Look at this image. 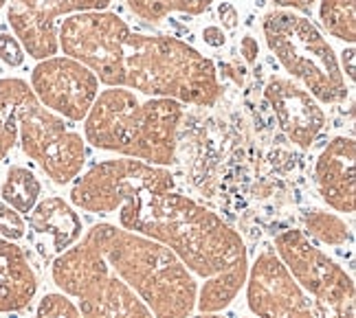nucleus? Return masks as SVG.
<instances>
[{"instance_id": "obj_1", "label": "nucleus", "mask_w": 356, "mask_h": 318, "mask_svg": "<svg viewBox=\"0 0 356 318\" xmlns=\"http://www.w3.org/2000/svg\"><path fill=\"white\" fill-rule=\"evenodd\" d=\"M58 42L66 58L88 66L108 88L202 108L222 94L213 62L200 51L178 37L136 33L113 11L68 16L58 29Z\"/></svg>"}, {"instance_id": "obj_2", "label": "nucleus", "mask_w": 356, "mask_h": 318, "mask_svg": "<svg viewBox=\"0 0 356 318\" xmlns=\"http://www.w3.org/2000/svg\"><path fill=\"white\" fill-rule=\"evenodd\" d=\"M119 226L156 240L200 279L196 312H222L249 274V253L240 233L220 215L183 193H143L117 211Z\"/></svg>"}, {"instance_id": "obj_3", "label": "nucleus", "mask_w": 356, "mask_h": 318, "mask_svg": "<svg viewBox=\"0 0 356 318\" xmlns=\"http://www.w3.org/2000/svg\"><path fill=\"white\" fill-rule=\"evenodd\" d=\"M81 242L102 255L108 268L134 290L154 318H187L196 312V276L168 246L108 222L84 231Z\"/></svg>"}, {"instance_id": "obj_4", "label": "nucleus", "mask_w": 356, "mask_h": 318, "mask_svg": "<svg viewBox=\"0 0 356 318\" xmlns=\"http://www.w3.org/2000/svg\"><path fill=\"white\" fill-rule=\"evenodd\" d=\"M181 119L183 103L174 99H141L128 88H108L88 110L84 134L97 149L168 167L176 160Z\"/></svg>"}, {"instance_id": "obj_5", "label": "nucleus", "mask_w": 356, "mask_h": 318, "mask_svg": "<svg viewBox=\"0 0 356 318\" xmlns=\"http://www.w3.org/2000/svg\"><path fill=\"white\" fill-rule=\"evenodd\" d=\"M262 31L270 53L293 79L301 81L321 103H341L348 97L346 77L334 49L306 16L291 9L268 11Z\"/></svg>"}, {"instance_id": "obj_6", "label": "nucleus", "mask_w": 356, "mask_h": 318, "mask_svg": "<svg viewBox=\"0 0 356 318\" xmlns=\"http://www.w3.org/2000/svg\"><path fill=\"white\" fill-rule=\"evenodd\" d=\"M51 276L60 292L77 303L81 318H154L134 290L81 240L53 259Z\"/></svg>"}, {"instance_id": "obj_7", "label": "nucleus", "mask_w": 356, "mask_h": 318, "mask_svg": "<svg viewBox=\"0 0 356 318\" xmlns=\"http://www.w3.org/2000/svg\"><path fill=\"white\" fill-rule=\"evenodd\" d=\"M174 189L176 181L168 167L136 158H113L92 165L81 178H75L71 204L77 211L113 215L143 193H168Z\"/></svg>"}, {"instance_id": "obj_8", "label": "nucleus", "mask_w": 356, "mask_h": 318, "mask_svg": "<svg viewBox=\"0 0 356 318\" xmlns=\"http://www.w3.org/2000/svg\"><path fill=\"white\" fill-rule=\"evenodd\" d=\"M18 143L56 185L73 183L86 165V143L81 134L60 115L47 110L35 94L18 112Z\"/></svg>"}, {"instance_id": "obj_9", "label": "nucleus", "mask_w": 356, "mask_h": 318, "mask_svg": "<svg viewBox=\"0 0 356 318\" xmlns=\"http://www.w3.org/2000/svg\"><path fill=\"white\" fill-rule=\"evenodd\" d=\"M273 251L306 292L339 314L354 316L356 290L352 276L332 257H327L304 231H282L275 237Z\"/></svg>"}, {"instance_id": "obj_10", "label": "nucleus", "mask_w": 356, "mask_h": 318, "mask_svg": "<svg viewBox=\"0 0 356 318\" xmlns=\"http://www.w3.org/2000/svg\"><path fill=\"white\" fill-rule=\"evenodd\" d=\"M244 287L253 318H354L334 312L306 292L273 248H264L249 264Z\"/></svg>"}, {"instance_id": "obj_11", "label": "nucleus", "mask_w": 356, "mask_h": 318, "mask_svg": "<svg viewBox=\"0 0 356 318\" xmlns=\"http://www.w3.org/2000/svg\"><path fill=\"white\" fill-rule=\"evenodd\" d=\"M29 86L47 110L68 121H84L99 94L97 75L66 55L40 60L31 71Z\"/></svg>"}, {"instance_id": "obj_12", "label": "nucleus", "mask_w": 356, "mask_h": 318, "mask_svg": "<svg viewBox=\"0 0 356 318\" xmlns=\"http://www.w3.org/2000/svg\"><path fill=\"white\" fill-rule=\"evenodd\" d=\"M111 0H7V22L33 60L58 55V20L84 11H106Z\"/></svg>"}, {"instance_id": "obj_13", "label": "nucleus", "mask_w": 356, "mask_h": 318, "mask_svg": "<svg viewBox=\"0 0 356 318\" xmlns=\"http://www.w3.org/2000/svg\"><path fill=\"white\" fill-rule=\"evenodd\" d=\"M264 97L282 132L299 147H310L325 128V112L317 99L291 77H270Z\"/></svg>"}, {"instance_id": "obj_14", "label": "nucleus", "mask_w": 356, "mask_h": 318, "mask_svg": "<svg viewBox=\"0 0 356 318\" xmlns=\"http://www.w3.org/2000/svg\"><path fill=\"white\" fill-rule=\"evenodd\" d=\"M354 138L337 136L314 162V185L319 196L337 213H354Z\"/></svg>"}, {"instance_id": "obj_15", "label": "nucleus", "mask_w": 356, "mask_h": 318, "mask_svg": "<svg viewBox=\"0 0 356 318\" xmlns=\"http://www.w3.org/2000/svg\"><path fill=\"white\" fill-rule=\"evenodd\" d=\"M29 231L38 251L56 259L81 240L84 222L71 202L60 196H49L40 198L29 213Z\"/></svg>"}, {"instance_id": "obj_16", "label": "nucleus", "mask_w": 356, "mask_h": 318, "mask_svg": "<svg viewBox=\"0 0 356 318\" xmlns=\"http://www.w3.org/2000/svg\"><path fill=\"white\" fill-rule=\"evenodd\" d=\"M38 294V274L16 242L0 237V314L29 308Z\"/></svg>"}, {"instance_id": "obj_17", "label": "nucleus", "mask_w": 356, "mask_h": 318, "mask_svg": "<svg viewBox=\"0 0 356 318\" xmlns=\"http://www.w3.org/2000/svg\"><path fill=\"white\" fill-rule=\"evenodd\" d=\"M31 97L33 90L24 79H0V162L18 145V112Z\"/></svg>"}, {"instance_id": "obj_18", "label": "nucleus", "mask_w": 356, "mask_h": 318, "mask_svg": "<svg viewBox=\"0 0 356 318\" xmlns=\"http://www.w3.org/2000/svg\"><path fill=\"white\" fill-rule=\"evenodd\" d=\"M0 196L16 213L29 215L42 196V183L29 167L11 165L3 178V185H0Z\"/></svg>"}, {"instance_id": "obj_19", "label": "nucleus", "mask_w": 356, "mask_h": 318, "mask_svg": "<svg viewBox=\"0 0 356 318\" xmlns=\"http://www.w3.org/2000/svg\"><path fill=\"white\" fill-rule=\"evenodd\" d=\"M304 233L310 240L325 246H346L352 242V231L337 213L312 209L304 213Z\"/></svg>"}, {"instance_id": "obj_20", "label": "nucleus", "mask_w": 356, "mask_h": 318, "mask_svg": "<svg viewBox=\"0 0 356 318\" xmlns=\"http://www.w3.org/2000/svg\"><path fill=\"white\" fill-rule=\"evenodd\" d=\"M319 20L337 40L356 42V0H321Z\"/></svg>"}, {"instance_id": "obj_21", "label": "nucleus", "mask_w": 356, "mask_h": 318, "mask_svg": "<svg viewBox=\"0 0 356 318\" xmlns=\"http://www.w3.org/2000/svg\"><path fill=\"white\" fill-rule=\"evenodd\" d=\"M134 16L147 22H161L170 13H189V16H200L213 0H126Z\"/></svg>"}, {"instance_id": "obj_22", "label": "nucleus", "mask_w": 356, "mask_h": 318, "mask_svg": "<svg viewBox=\"0 0 356 318\" xmlns=\"http://www.w3.org/2000/svg\"><path fill=\"white\" fill-rule=\"evenodd\" d=\"M33 318H81L77 303L64 292H49L38 301Z\"/></svg>"}, {"instance_id": "obj_23", "label": "nucleus", "mask_w": 356, "mask_h": 318, "mask_svg": "<svg viewBox=\"0 0 356 318\" xmlns=\"http://www.w3.org/2000/svg\"><path fill=\"white\" fill-rule=\"evenodd\" d=\"M0 237H5L9 242H20L26 237L24 217L13 211L3 200H0Z\"/></svg>"}, {"instance_id": "obj_24", "label": "nucleus", "mask_w": 356, "mask_h": 318, "mask_svg": "<svg viewBox=\"0 0 356 318\" xmlns=\"http://www.w3.org/2000/svg\"><path fill=\"white\" fill-rule=\"evenodd\" d=\"M26 53L18 37L13 33H0V60H3L9 68H20L24 64Z\"/></svg>"}, {"instance_id": "obj_25", "label": "nucleus", "mask_w": 356, "mask_h": 318, "mask_svg": "<svg viewBox=\"0 0 356 318\" xmlns=\"http://www.w3.org/2000/svg\"><path fill=\"white\" fill-rule=\"evenodd\" d=\"M218 18H220L222 26L229 31L238 29V24H240V13L236 5H231V3H220V7H218Z\"/></svg>"}, {"instance_id": "obj_26", "label": "nucleus", "mask_w": 356, "mask_h": 318, "mask_svg": "<svg viewBox=\"0 0 356 318\" xmlns=\"http://www.w3.org/2000/svg\"><path fill=\"white\" fill-rule=\"evenodd\" d=\"M240 55L246 64H255L257 58H259V44L253 35H244L240 40Z\"/></svg>"}, {"instance_id": "obj_27", "label": "nucleus", "mask_w": 356, "mask_h": 318, "mask_svg": "<svg viewBox=\"0 0 356 318\" xmlns=\"http://www.w3.org/2000/svg\"><path fill=\"white\" fill-rule=\"evenodd\" d=\"M202 42L207 47H211V49H220L227 42V35H225V31L220 29V26L209 24V26H204V29H202Z\"/></svg>"}, {"instance_id": "obj_28", "label": "nucleus", "mask_w": 356, "mask_h": 318, "mask_svg": "<svg viewBox=\"0 0 356 318\" xmlns=\"http://www.w3.org/2000/svg\"><path fill=\"white\" fill-rule=\"evenodd\" d=\"M277 7H284V9H291V11H301V13H310L314 3L317 0H273Z\"/></svg>"}, {"instance_id": "obj_29", "label": "nucleus", "mask_w": 356, "mask_h": 318, "mask_svg": "<svg viewBox=\"0 0 356 318\" xmlns=\"http://www.w3.org/2000/svg\"><path fill=\"white\" fill-rule=\"evenodd\" d=\"M220 71H222L225 77L234 79V84H238V86L244 84V71H242V68H238L236 64H229V62H227V64L220 66Z\"/></svg>"}, {"instance_id": "obj_30", "label": "nucleus", "mask_w": 356, "mask_h": 318, "mask_svg": "<svg viewBox=\"0 0 356 318\" xmlns=\"http://www.w3.org/2000/svg\"><path fill=\"white\" fill-rule=\"evenodd\" d=\"M354 58H356V53H354V49H348L346 53H343V71L348 73V77L354 81V77H356V73H354Z\"/></svg>"}, {"instance_id": "obj_31", "label": "nucleus", "mask_w": 356, "mask_h": 318, "mask_svg": "<svg viewBox=\"0 0 356 318\" xmlns=\"http://www.w3.org/2000/svg\"><path fill=\"white\" fill-rule=\"evenodd\" d=\"M187 318H225V316L220 312H194Z\"/></svg>"}, {"instance_id": "obj_32", "label": "nucleus", "mask_w": 356, "mask_h": 318, "mask_svg": "<svg viewBox=\"0 0 356 318\" xmlns=\"http://www.w3.org/2000/svg\"><path fill=\"white\" fill-rule=\"evenodd\" d=\"M5 5H7V0H0V9H3Z\"/></svg>"}, {"instance_id": "obj_33", "label": "nucleus", "mask_w": 356, "mask_h": 318, "mask_svg": "<svg viewBox=\"0 0 356 318\" xmlns=\"http://www.w3.org/2000/svg\"><path fill=\"white\" fill-rule=\"evenodd\" d=\"M242 318H253V316H242Z\"/></svg>"}]
</instances>
